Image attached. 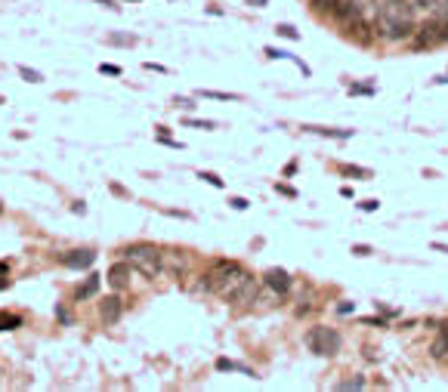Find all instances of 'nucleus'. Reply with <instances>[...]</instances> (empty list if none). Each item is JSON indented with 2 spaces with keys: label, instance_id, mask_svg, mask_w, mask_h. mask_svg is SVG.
Instances as JSON below:
<instances>
[{
  "label": "nucleus",
  "instance_id": "1",
  "mask_svg": "<svg viewBox=\"0 0 448 392\" xmlns=\"http://www.w3.org/2000/svg\"><path fill=\"white\" fill-rule=\"evenodd\" d=\"M414 6L411 0H381L374 13V34L383 44H402L414 37Z\"/></svg>",
  "mask_w": 448,
  "mask_h": 392
},
{
  "label": "nucleus",
  "instance_id": "2",
  "mask_svg": "<svg viewBox=\"0 0 448 392\" xmlns=\"http://www.w3.org/2000/svg\"><path fill=\"white\" fill-rule=\"evenodd\" d=\"M204 275H207V291L213 296H220V300H229V303L235 300L238 291L251 281V272L235 260H216Z\"/></svg>",
  "mask_w": 448,
  "mask_h": 392
},
{
  "label": "nucleus",
  "instance_id": "3",
  "mask_svg": "<svg viewBox=\"0 0 448 392\" xmlns=\"http://www.w3.org/2000/svg\"><path fill=\"white\" fill-rule=\"evenodd\" d=\"M124 263H130V269L143 272L145 278H161L164 275V260H161V247L154 244H130L121 250Z\"/></svg>",
  "mask_w": 448,
  "mask_h": 392
},
{
  "label": "nucleus",
  "instance_id": "4",
  "mask_svg": "<svg viewBox=\"0 0 448 392\" xmlns=\"http://www.w3.org/2000/svg\"><path fill=\"white\" fill-rule=\"evenodd\" d=\"M340 343H343V340H340V334L334 331V327L315 325V327H309V331H306V349L315 352V355H322V358L337 355Z\"/></svg>",
  "mask_w": 448,
  "mask_h": 392
},
{
  "label": "nucleus",
  "instance_id": "5",
  "mask_svg": "<svg viewBox=\"0 0 448 392\" xmlns=\"http://www.w3.org/2000/svg\"><path fill=\"white\" fill-rule=\"evenodd\" d=\"M59 263L68 266V269H90V266L96 263V254H93L90 247H77V250H68V254H62Z\"/></svg>",
  "mask_w": 448,
  "mask_h": 392
},
{
  "label": "nucleus",
  "instance_id": "6",
  "mask_svg": "<svg viewBox=\"0 0 448 392\" xmlns=\"http://www.w3.org/2000/svg\"><path fill=\"white\" fill-rule=\"evenodd\" d=\"M430 358H433V362H439V365L448 362V321H442V325H439V331H436V337H433Z\"/></svg>",
  "mask_w": 448,
  "mask_h": 392
},
{
  "label": "nucleus",
  "instance_id": "7",
  "mask_svg": "<svg viewBox=\"0 0 448 392\" xmlns=\"http://www.w3.org/2000/svg\"><path fill=\"white\" fill-rule=\"evenodd\" d=\"M121 312H124V306H121L118 296H105V300H99V318H103L105 325H118Z\"/></svg>",
  "mask_w": 448,
  "mask_h": 392
},
{
  "label": "nucleus",
  "instance_id": "8",
  "mask_svg": "<svg viewBox=\"0 0 448 392\" xmlns=\"http://www.w3.org/2000/svg\"><path fill=\"white\" fill-rule=\"evenodd\" d=\"M263 281H266V287H272V291H275L278 296L291 291V275H288L284 269H269L266 275H263Z\"/></svg>",
  "mask_w": 448,
  "mask_h": 392
},
{
  "label": "nucleus",
  "instance_id": "9",
  "mask_svg": "<svg viewBox=\"0 0 448 392\" xmlns=\"http://www.w3.org/2000/svg\"><path fill=\"white\" fill-rule=\"evenodd\" d=\"M161 260H164V269L176 272V275H185V269H189V256L180 250H161Z\"/></svg>",
  "mask_w": 448,
  "mask_h": 392
},
{
  "label": "nucleus",
  "instance_id": "10",
  "mask_svg": "<svg viewBox=\"0 0 448 392\" xmlns=\"http://www.w3.org/2000/svg\"><path fill=\"white\" fill-rule=\"evenodd\" d=\"M130 275V263H114L112 269H108V285L112 287H127V278Z\"/></svg>",
  "mask_w": 448,
  "mask_h": 392
},
{
  "label": "nucleus",
  "instance_id": "11",
  "mask_svg": "<svg viewBox=\"0 0 448 392\" xmlns=\"http://www.w3.org/2000/svg\"><path fill=\"white\" fill-rule=\"evenodd\" d=\"M340 4H343V0H309V10L315 15H334Z\"/></svg>",
  "mask_w": 448,
  "mask_h": 392
},
{
  "label": "nucleus",
  "instance_id": "12",
  "mask_svg": "<svg viewBox=\"0 0 448 392\" xmlns=\"http://www.w3.org/2000/svg\"><path fill=\"white\" fill-rule=\"evenodd\" d=\"M96 291H99V275H96V272H93V275H90V278L84 281V285L74 291V300H87V296H93Z\"/></svg>",
  "mask_w": 448,
  "mask_h": 392
},
{
  "label": "nucleus",
  "instance_id": "13",
  "mask_svg": "<svg viewBox=\"0 0 448 392\" xmlns=\"http://www.w3.org/2000/svg\"><path fill=\"white\" fill-rule=\"evenodd\" d=\"M309 133H319V136H328V139H350L353 130H331V127H306Z\"/></svg>",
  "mask_w": 448,
  "mask_h": 392
},
{
  "label": "nucleus",
  "instance_id": "14",
  "mask_svg": "<svg viewBox=\"0 0 448 392\" xmlns=\"http://www.w3.org/2000/svg\"><path fill=\"white\" fill-rule=\"evenodd\" d=\"M22 327V315H13V312H0V331H15Z\"/></svg>",
  "mask_w": 448,
  "mask_h": 392
},
{
  "label": "nucleus",
  "instance_id": "15",
  "mask_svg": "<svg viewBox=\"0 0 448 392\" xmlns=\"http://www.w3.org/2000/svg\"><path fill=\"white\" fill-rule=\"evenodd\" d=\"M19 77H25L28 84H41L44 81V74L34 72V68H28V65H19Z\"/></svg>",
  "mask_w": 448,
  "mask_h": 392
},
{
  "label": "nucleus",
  "instance_id": "16",
  "mask_svg": "<svg viewBox=\"0 0 448 392\" xmlns=\"http://www.w3.org/2000/svg\"><path fill=\"white\" fill-rule=\"evenodd\" d=\"M365 386H368L365 377H353V380H340L334 389H365Z\"/></svg>",
  "mask_w": 448,
  "mask_h": 392
},
{
  "label": "nucleus",
  "instance_id": "17",
  "mask_svg": "<svg viewBox=\"0 0 448 392\" xmlns=\"http://www.w3.org/2000/svg\"><path fill=\"white\" fill-rule=\"evenodd\" d=\"M201 96H204V99H220V102H235L238 99L235 93H216V90H204Z\"/></svg>",
  "mask_w": 448,
  "mask_h": 392
},
{
  "label": "nucleus",
  "instance_id": "18",
  "mask_svg": "<svg viewBox=\"0 0 448 392\" xmlns=\"http://www.w3.org/2000/svg\"><path fill=\"white\" fill-rule=\"evenodd\" d=\"M275 34H278V37H288V41H297L300 31L294 28V25H278V28H275Z\"/></svg>",
  "mask_w": 448,
  "mask_h": 392
},
{
  "label": "nucleus",
  "instance_id": "19",
  "mask_svg": "<svg viewBox=\"0 0 448 392\" xmlns=\"http://www.w3.org/2000/svg\"><path fill=\"white\" fill-rule=\"evenodd\" d=\"M340 174H343V176H359V179H365V176H368V170L353 167V164H343V167H340Z\"/></svg>",
  "mask_w": 448,
  "mask_h": 392
},
{
  "label": "nucleus",
  "instance_id": "20",
  "mask_svg": "<svg viewBox=\"0 0 448 392\" xmlns=\"http://www.w3.org/2000/svg\"><path fill=\"white\" fill-rule=\"evenodd\" d=\"M198 179H204L207 185H216V189H223V185H226L220 176H213V174H198Z\"/></svg>",
  "mask_w": 448,
  "mask_h": 392
},
{
  "label": "nucleus",
  "instance_id": "21",
  "mask_svg": "<svg viewBox=\"0 0 448 392\" xmlns=\"http://www.w3.org/2000/svg\"><path fill=\"white\" fill-rule=\"evenodd\" d=\"M99 72L108 74V77H121V74H124V72H121V65H108V62H105V65H99Z\"/></svg>",
  "mask_w": 448,
  "mask_h": 392
},
{
  "label": "nucleus",
  "instance_id": "22",
  "mask_svg": "<svg viewBox=\"0 0 448 392\" xmlns=\"http://www.w3.org/2000/svg\"><path fill=\"white\" fill-rule=\"evenodd\" d=\"M371 93H374V87H362V84L350 87V96H371Z\"/></svg>",
  "mask_w": 448,
  "mask_h": 392
},
{
  "label": "nucleus",
  "instance_id": "23",
  "mask_svg": "<svg viewBox=\"0 0 448 392\" xmlns=\"http://www.w3.org/2000/svg\"><path fill=\"white\" fill-rule=\"evenodd\" d=\"M108 44H124V46H133L136 37H121V34H112L108 37Z\"/></svg>",
  "mask_w": 448,
  "mask_h": 392
},
{
  "label": "nucleus",
  "instance_id": "24",
  "mask_svg": "<svg viewBox=\"0 0 448 392\" xmlns=\"http://www.w3.org/2000/svg\"><path fill=\"white\" fill-rule=\"evenodd\" d=\"M189 127H198V130H216V124L213 121H185Z\"/></svg>",
  "mask_w": 448,
  "mask_h": 392
},
{
  "label": "nucleus",
  "instance_id": "25",
  "mask_svg": "<svg viewBox=\"0 0 448 392\" xmlns=\"http://www.w3.org/2000/svg\"><path fill=\"white\" fill-rule=\"evenodd\" d=\"M436 19L448 22V0H439V6H436Z\"/></svg>",
  "mask_w": 448,
  "mask_h": 392
},
{
  "label": "nucleus",
  "instance_id": "26",
  "mask_svg": "<svg viewBox=\"0 0 448 392\" xmlns=\"http://www.w3.org/2000/svg\"><path fill=\"white\" fill-rule=\"evenodd\" d=\"M359 207H362V210H368V214H374V210H377V207H381V204H377L374 198H371V201H362V204H359Z\"/></svg>",
  "mask_w": 448,
  "mask_h": 392
},
{
  "label": "nucleus",
  "instance_id": "27",
  "mask_svg": "<svg viewBox=\"0 0 448 392\" xmlns=\"http://www.w3.org/2000/svg\"><path fill=\"white\" fill-rule=\"evenodd\" d=\"M353 309H355L353 303H337V315H350Z\"/></svg>",
  "mask_w": 448,
  "mask_h": 392
},
{
  "label": "nucleus",
  "instance_id": "28",
  "mask_svg": "<svg viewBox=\"0 0 448 392\" xmlns=\"http://www.w3.org/2000/svg\"><path fill=\"white\" fill-rule=\"evenodd\" d=\"M353 254H355V256H368V254H371V247H365V244H355V247H353Z\"/></svg>",
  "mask_w": 448,
  "mask_h": 392
},
{
  "label": "nucleus",
  "instance_id": "29",
  "mask_svg": "<svg viewBox=\"0 0 448 392\" xmlns=\"http://www.w3.org/2000/svg\"><path fill=\"white\" fill-rule=\"evenodd\" d=\"M229 204H232L235 210H247V201H244V198H232Z\"/></svg>",
  "mask_w": 448,
  "mask_h": 392
},
{
  "label": "nucleus",
  "instance_id": "30",
  "mask_svg": "<svg viewBox=\"0 0 448 392\" xmlns=\"http://www.w3.org/2000/svg\"><path fill=\"white\" fill-rule=\"evenodd\" d=\"M362 325H377V327H383L386 321H383V318H362Z\"/></svg>",
  "mask_w": 448,
  "mask_h": 392
},
{
  "label": "nucleus",
  "instance_id": "31",
  "mask_svg": "<svg viewBox=\"0 0 448 392\" xmlns=\"http://www.w3.org/2000/svg\"><path fill=\"white\" fill-rule=\"evenodd\" d=\"M294 174H297V164H294V161H291V164H288V167H284V176H294Z\"/></svg>",
  "mask_w": 448,
  "mask_h": 392
},
{
  "label": "nucleus",
  "instance_id": "32",
  "mask_svg": "<svg viewBox=\"0 0 448 392\" xmlns=\"http://www.w3.org/2000/svg\"><path fill=\"white\" fill-rule=\"evenodd\" d=\"M278 192H282V195H291V198H297V192L288 189V185H278Z\"/></svg>",
  "mask_w": 448,
  "mask_h": 392
},
{
  "label": "nucleus",
  "instance_id": "33",
  "mask_svg": "<svg viewBox=\"0 0 448 392\" xmlns=\"http://www.w3.org/2000/svg\"><path fill=\"white\" fill-rule=\"evenodd\" d=\"M56 315H59V321H68V325H72V315H68V312H65V309H59V312H56Z\"/></svg>",
  "mask_w": 448,
  "mask_h": 392
},
{
  "label": "nucleus",
  "instance_id": "34",
  "mask_svg": "<svg viewBox=\"0 0 448 392\" xmlns=\"http://www.w3.org/2000/svg\"><path fill=\"white\" fill-rule=\"evenodd\" d=\"M6 287H10V278H6V275H0V291H6Z\"/></svg>",
  "mask_w": 448,
  "mask_h": 392
},
{
  "label": "nucleus",
  "instance_id": "35",
  "mask_svg": "<svg viewBox=\"0 0 448 392\" xmlns=\"http://www.w3.org/2000/svg\"><path fill=\"white\" fill-rule=\"evenodd\" d=\"M247 4H251V6H266L269 0H247Z\"/></svg>",
  "mask_w": 448,
  "mask_h": 392
},
{
  "label": "nucleus",
  "instance_id": "36",
  "mask_svg": "<svg viewBox=\"0 0 448 392\" xmlns=\"http://www.w3.org/2000/svg\"><path fill=\"white\" fill-rule=\"evenodd\" d=\"M0 275H10V266L6 263H0Z\"/></svg>",
  "mask_w": 448,
  "mask_h": 392
},
{
  "label": "nucleus",
  "instance_id": "37",
  "mask_svg": "<svg viewBox=\"0 0 448 392\" xmlns=\"http://www.w3.org/2000/svg\"><path fill=\"white\" fill-rule=\"evenodd\" d=\"M433 247H436V250H442V254H448V244H439V241H436V244H433Z\"/></svg>",
  "mask_w": 448,
  "mask_h": 392
},
{
  "label": "nucleus",
  "instance_id": "38",
  "mask_svg": "<svg viewBox=\"0 0 448 392\" xmlns=\"http://www.w3.org/2000/svg\"><path fill=\"white\" fill-rule=\"evenodd\" d=\"M96 4H105V6H112V10H114V0H96Z\"/></svg>",
  "mask_w": 448,
  "mask_h": 392
},
{
  "label": "nucleus",
  "instance_id": "39",
  "mask_svg": "<svg viewBox=\"0 0 448 392\" xmlns=\"http://www.w3.org/2000/svg\"><path fill=\"white\" fill-rule=\"evenodd\" d=\"M0 214H4V204H0Z\"/></svg>",
  "mask_w": 448,
  "mask_h": 392
},
{
  "label": "nucleus",
  "instance_id": "40",
  "mask_svg": "<svg viewBox=\"0 0 448 392\" xmlns=\"http://www.w3.org/2000/svg\"><path fill=\"white\" fill-rule=\"evenodd\" d=\"M127 4H136V0H127Z\"/></svg>",
  "mask_w": 448,
  "mask_h": 392
},
{
  "label": "nucleus",
  "instance_id": "41",
  "mask_svg": "<svg viewBox=\"0 0 448 392\" xmlns=\"http://www.w3.org/2000/svg\"><path fill=\"white\" fill-rule=\"evenodd\" d=\"M0 102H4V99H0Z\"/></svg>",
  "mask_w": 448,
  "mask_h": 392
},
{
  "label": "nucleus",
  "instance_id": "42",
  "mask_svg": "<svg viewBox=\"0 0 448 392\" xmlns=\"http://www.w3.org/2000/svg\"><path fill=\"white\" fill-rule=\"evenodd\" d=\"M445 365H448V362H445Z\"/></svg>",
  "mask_w": 448,
  "mask_h": 392
}]
</instances>
